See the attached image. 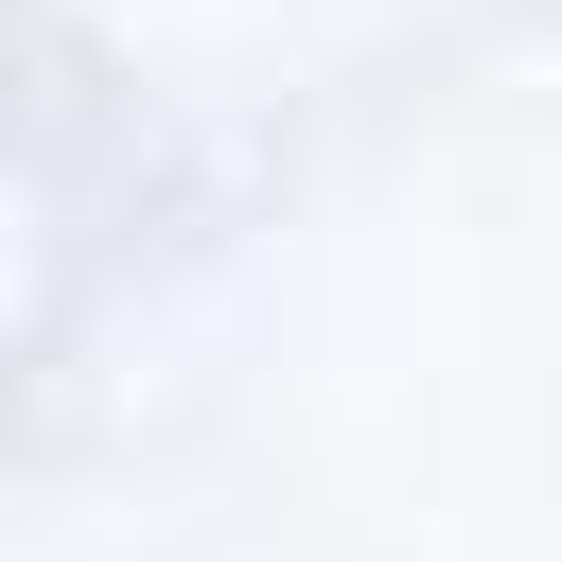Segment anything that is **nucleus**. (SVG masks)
<instances>
[]
</instances>
